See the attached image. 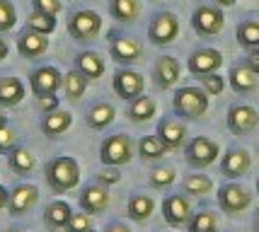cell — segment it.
I'll use <instances>...</instances> for the list:
<instances>
[{
  "label": "cell",
  "instance_id": "obj_1",
  "mask_svg": "<svg viewBox=\"0 0 259 232\" xmlns=\"http://www.w3.org/2000/svg\"><path fill=\"white\" fill-rule=\"evenodd\" d=\"M46 184L54 189L56 194H66L70 189L78 187L80 181V165L75 157L70 155H61V157H54L46 162Z\"/></svg>",
  "mask_w": 259,
  "mask_h": 232
},
{
  "label": "cell",
  "instance_id": "obj_2",
  "mask_svg": "<svg viewBox=\"0 0 259 232\" xmlns=\"http://www.w3.org/2000/svg\"><path fill=\"white\" fill-rule=\"evenodd\" d=\"M172 109L182 119H201L208 111V95L201 87H180L172 97Z\"/></svg>",
  "mask_w": 259,
  "mask_h": 232
},
{
  "label": "cell",
  "instance_id": "obj_3",
  "mask_svg": "<svg viewBox=\"0 0 259 232\" xmlns=\"http://www.w3.org/2000/svg\"><path fill=\"white\" fill-rule=\"evenodd\" d=\"M102 32V17L95 10H75L68 17V34L78 44H92Z\"/></svg>",
  "mask_w": 259,
  "mask_h": 232
},
{
  "label": "cell",
  "instance_id": "obj_4",
  "mask_svg": "<svg viewBox=\"0 0 259 232\" xmlns=\"http://www.w3.org/2000/svg\"><path fill=\"white\" fill-rule=\"evenodd\" d=\"M109 56L114 58V63H119L121 68H131L143 58V44L131 34L112 29L109 32Z\"/></svg>",
  "mask_w": 259,
  "mask_h": 232
},
{
  "label": "cell",
  "instance_id": "obj_5",
  "mask_svg": "<svg viewBox=\"0 0 259 232\" xmlns=\"http://www.w3.org/2000/svg\"><path fill=\"white\" fill-rule=\"evenodd\" d=\"M192 27H194V32L199 34L201 39H208V36L221 34L223 32V27H226V15H223V8H218V5H208V3H201V5L192 12Z\"/></svg>",
  "mask_w": 259,
  "mask_h": 232
},
{
  "label": "cell",
  "instance_id": "obj_6",
  "mask_svg": "<svg viewBox=\"0 0 259 232\" xmlns=\"http://www.w3.org/2000/svg\"><path fill=\"white\" fill-rule=\"evenodd\" d=\"M180 36V20L169 10H160L150 17L148 24V39L153 46H167Z\"/></svg>",
  "mask_w": 259,
  "mask_h": 232
},
{
  "label": "cell",
  "instance_id": "obj_7",
  "mask_svg": "<svg viewBox=\"0 0 259 232\" xmlns=\"http://www.w3.org/2000/svg\"><path fill=\"white\" fill-rule=\"evenodd\" d=\"M131 157H134V141L126 133H116V135H109L102 141L100 160L104 165L121 167L126 162H131Z\"/></svg>",
  "mask_w": 259,
  "mask_h": 232
},
{
  "label": "cell",
  "instance_id": "obj_8",
  "mask_svg": "<svg viewBox=\"0 0 259 232\" xmlns=\"http://www.w3.org/2000/svg\"><path fill=\"white\" fill-rule=\"evenodd\" d=\"M29 87H32V95L36 100L46 97V95H56L58 87H63V73L56 66L34 68L29 73Z\"/></svg>",
  "mask_w": 259,
  "mask_h": 232
},
{
  "label": "cell",
  "instance_id": "obj_9",
  "mask_svg": "<svg viewBox=\"0 0 259 232\" xmlns=\"http://www.w3.org/2000/svg\"><path fill=\"white\" fill-rule=\"evenodd\" d=\"M112 87L116 92V97L124 102H131L136 97H141L143 95V89H146V80L143 75L138 73V70H131V68H121V70H116L112 77Z\"/></svg>",
  "mask_w": 259,
  "mask_h": 232
},
{
  "label": "cell",
  "instance_id": "obj_10",
  "mask_svg": "<svg viewBox=\"0 0 259 232\" xmlns=\"http://www.w3.org/2000/svg\"><path fill=\"white\" fill-rule=\"evenodd\" d=\"M218 153H221V148H218V143L215 141H211V138H206V135H196V138H192L189 143H187V150H184V155H187V162L192 167H208L215 162V157H218Z\"/></svg>",
  "mask_w": 259,
  "mask_h": 232
},
{
  "label": "cell",
  "instance_id": "obj_11",
  "mask_svg": "<svg viewBox=\"0 0 259 232\" xmlns=\"http://www.w3.org/2000/svg\"><path fill=\"white\" fill-rule=\"evenodd\" d=\"M223 66V54L218 49H208V46H201L192 51L189 61H187V68L189 73L196 77H203V75H211V73H218V68Z\"/></svg>",
  "mask_w": 259,
  "mask_h": 232
},
{
  "label": "cell",
  "instance_id": "obj_12",
  "mask_svg": "<svg viewBox=\"0 0 259 232\" xmlns=\"http://www.w3.org/2000/svg\"><path fill=\"white\" fill-rule=\"evenodd\" d=\"M259 126V114L249 104H233L228 109V128L235 135H247Z\"/></svg>",
  "mask_w": 259,
  "mask_h": 232
},
{
  "label": "cell",
  "instance_id": "obj_13",
  "mask_svg": "<svg viewBox=\"0 0 259 232\" xmlns=\"http://www.w3.org/2000/svg\"><path fill=\"white\" fill-rule=\"evenodd\" d=\"M249 203H252V196H249L247 189L240 187V184H223L218 189V206L230 215L242 213L245 208H249Z\"/></svg>",
  "mask_w": 259,
  "mask_h": 232
},
{
  "label": "cell",
  "instance_id": "obj_14",
  "mask_svg": "<svg viewBox=\"0 0 259 232\" xmlns=\"http://www.w3.org/2000/svg\"><path fill=\"white\" fill-rule=\"evenodd\" d=\"M36 201H39V189L34 187V184H17L10 191L8 210H10V215L20 218V215H27L36 206Z\"/></svg>",
  "mask_w": 259,
  "mask_h": 232
},
{
  "label": "cell",
  "instance_id": "obj_15",
  "mask_svg": "<svg viewBox=\"0 0 259 232\" xmlns=\"http://www.w3.org/2000/svg\"><path fill=\"white\" fill-rule=\"evenodd\" d=\"M180 73L182 66L175 56H160L153 66V80H155L158 89H172L175 82L180 80Z\"/></svg>",
  "mask_w": 259,
  "mask_h": 232
},
{
  "label": "cell",
  "instance_id": "obj_16",
  "mask_svg": "<svg viewBox=\"0 0 259 232\" xmlns=\"http://www.w3.org/2000/svg\"><path fill=\"white\" fill-rule=\"evenodd\" d=\"M17 51L27 61H36L49 51V36L24 27V32H20V36H17Z\"/></svg>",
  "mask_w": 259,
  "mask_h": 232
},
{
  "label": "cell",
  "instance_id": "obj_17",
  "mask_svg": "<svg viewBox=\"0 0 259 232\" xmlns=\"http://www.w3.org/2000/svg\"><path fill=\"white\" fill-rule=\"evenodd\" d=\"M78 203L85 213L100 215L109 206V191H107V187H102V184H88V187L80 191Z\"/></svg>",
  "mask_w": 259,
  "mask_h": 232
},
{
  "label": "cell",
  "instance_id": "obj_18",
  "mask_svg": "<svg viewBox=\"0 0 259 232\" xmlns=\"http://www.w3.org/2000/svg\"><path fill=\"white\" fill-rule=\"evenodd\" d=\"M162 215L172 227H182L184 222L192 220V206L182 194H172L162 201Z\"/></svg>",
  "mask_w": 259,
  "mask_h": 232
},
{
  "label": "cell",
  "instance_id": "obj_19",
  "mask_svg": "<svg viewBox=\"0 0 259 232\" xmlns=\"http://www.w3.org/2000/svg\"><path fill=\"white\" fill-rule=\"evenodd\" d=\"M249 165H252V157L245 148H230L221 162V172L226 174L228 179H237L242 174H247Z\"/></svg>",
  "mask_w": 259,
  "mask_h": 232
},
{
  "label": "cell",
  "instance_id": "obj_20",
  "mask_svg": "<svg viewBox=\"0 0 259 232\" xmlns=\"http://www.w3.org/2000/svg\"><path fill=\"white\" fill-rule=\"evenodd\" d=\"M155 135L165 143L167 150H177L187 141V126L182 121H177V119H162L158 123V133Z\"/></svg>",
  "mask_w": 259,
  "mask_h": 232
},
{
  "label": "cell",
  "instance_id": "obj_21",
  "mask_svg": "<svg viewBox=\"0 0 259 232\" xmlns=\"http://www.w3.org/2000/svg\"><path fill=\"white\" fill-rule=\"evenodd\" d=\"M114 119H116V109H114L112 102H95L85 111V121L92 131H104L107 126L114 123Z\"/></svg>",
  "mask_w": 259,
  "mask_h": 232
},
{
  "label": "cell",
  "instance_id": "obj_22",
  "mask_svg": "<svg viewBox=\"0 0 259 232\" xmlns=\"http://www.w3.org/2000/svg\"><path fill=\"white\" fill-rule=\"evenodd\" d=\"M228 82H230V87L235 89V92H240V95H249V92H254V89L259 87V75H254L245 63H237V66L230 68Z\"/></svg>",
  "mask_w": 259,
  "mask_h": 232
},
{
  "label": "cell",
  "instance_id": "obj_23",
  "mask_svg": "<svg viewBox=\"0 0 259 232\" xmlns=\"http://www.w3.org/2000/svg\"><path fill=\"white\" fill-rule=\"evenodd\" d=\"M24 100V82L15 75L0 77V107L12 109Z\"/></svg>",
  "mask_w": 259,
  "mask_h": 232
},
{
  "label": "cell",
  "instance_id": "obj_24",
  "mask_svg": "<svg viewBox=\"0 0 259 232\" xmlns=\"http://www.w3.org/2000/svg\"><path fill=\"white\" fill-rule=\"evenodd\" d=\"M73 218V208H70V203L68 201H51L49 206H46V213H44V225L49 230H66L68 220Z\"/></svg>",
  "mask_w": 259,
  "mask_h": 232
},
{
  "label": "cell",
  "instance_id": "obj_25",
  "mask_svg": "<svg viewBox=\"0 0 259 232\" xmlns=\"http://www.w3.org/2000/svg\"><path fill=\"white\" fill-rule=\"evenodd\" d=\"M70 126H73V114L66 109H56L51 114H44V119H41V133L49 135V138L63 135Z\"/></svg>",
  "mask_w": 259,
  "mask_h": 232
},
{
  "label": "cell",
  "instance_id": "obj_26",
  "mask_svg": "<svg viewBox=\"0 0 259 232\" xmlns=\"http://www.w3.org/2000/svg\"><path fill=\"white\" fill-rule=\"evenodd\" d=\"M75 70H80L88 80H100L107 66H104V58L97 51H80L75 56Z\"/></svg>",
  "mask_w": 259,
  "mask_h": 232
},
{
  "label": "cell",
  "instance_id": "obj_27",
  "mask_svg": "<svg viewBox=\"0 0 259 232\" xmlns=\"http://www.w3.org/2000/svg\"><path fill=\"white\" fill-rule=\"evenodd\" d=\"M155 111H158V102L153 97H148V95H141V97L128 102V111L126 114H128V119L134 123H146L155 116Z\"/></svg>",
  "mask_w": 259,
  "mask_h": 232
},
{
  "label": "cell",
  "instance_id": "obj_28",
  "mask_svg": "<svg viewBox=\"0 0 259 232\" xmlns=\"http://www.w3.org/2000/svg\"><path fill=\"white\" fill-rule=\"evenodd\" d=\"M109 15L121 24L136 22L141 17V0H109Z\"/></svg>",
  "mask_w": 259,
  "mask_h": 232
},
{
  "label": "cell",
  "instance_id": "obj_29",
  "mask_svg": "<svg viewBox=\"0 0 259 232\" xmlns=\"http://www.w3.org/2000/svg\"><path fill=\"white\" fill-rule=\"evenodd\" d=\"M8 165H10V169L15 174H29L34 167H36V157H34L32 150L17 145V148H12L10 153H8Z\"/></svg>",
  "mask_w": 259,
  "mask_h": 232
},
{
  "label": "cell",
  "instance_id": "obj_30",
  "mask_svg": "<svg viewBox=\"0 0 259 232\" xmlns=\"http://www.w3.org/2000/svg\"><path fill=\"white\" fill-rule=\"evenodd\" d=\"M153 210H155V201H153V196H148V194H134L128 199V218L131 220H136V222L148 220L153 215Z\"/></svg>",
  "mask_w": 259,
  "mask_h": 232
},
{
  "label": "cell",
  "instance_id": "obj_31",
  "mask_svg": "<svg viewBox=\"0 0 259 232\" xmlns=\"http://www.w3.org/2000/svg\"><path fill=\"white\" fill-rule=\"evenodd\" d=\"M88 77L82 75L80 70H68L66 75H63V92H66V97L70 102H80L82 100V95H85V89H88Z\"/></svg>",
  "mask_w": 259,
  "mask_h": 232
},
{
  "label": "cell",
  "instance_id": "obj_32",
  "mask_svg": "<svg viewBox=\"0 0 259 232\" xmlns=\"http://www.w3.org/2000/svg\"><path fill=\"white\" fill-rule=\"evenodd\" d=\"M237 44L242 49H259V22L257 20H242L235 29Z\"/></svg>",
  "mask_w": 259,
  "mask_h": 232
},
{
  "label": "cell",
  "instance_id": "obj_33",
  "mask_svg": "<svg viewBox=\"0 0 259 232\" xmlns=\"http://www.w3.org/2000/svg\"><path fill=\"white\" fill-rule=\"evenodd\" d=\"M165 153H167V148H165V143L160 141L158 135H143L138 141V155L143 160H160Z\"/></svg>",
  "mask_w": 259,
  "mask_h": 232
},
{
  "label": "cell",
  "instance_id": "obj_34",
  "mask_svg": "<svg viewBox=\"0 0 259 232\" xmlns=\"http://www.w3.org/2000/svg\"><path fill=\"white\" fill-rule=\"evenodd\" d=\"M27 29L49 36V34L56 29V17H54V15H46V12L32 10L29 15H27Z\"/></svg>",
  "mask_w": 259,
  "mask_h": 232
},
{
  "label": "cell",
  "instance_id": "obj_35",
  "mask_svg": "<svg viewBox=\"0 0 259 232\" xmlns=\"http://www.w3.org/2000/svg\"><path fill=\"white\" fill-rule=\"evenodd\" d=\"M189 232H218V220L211 210H201L192 215L189 220Z\"/></svg>",
  "mask_w": 259,
  "mask_h": 232
},
{
  "label": "cell",
  "instance_id": "obj_36",
  "mask_svg": "<svg viewBox=\"0 0 259 232\" xmlns=\"http://www.w3.org/2000/svg\"><path fill=\"white\" fill-rule=\"evenodd\" d=\"M213 189V181L206 177V174H192V177L184 179V191L192 194V196H203Z\"/></svg>",
  "mask_w": 259,
  "mask_h": 232
},
{
  "label": "cell",
  "instance_id": "obj_37",
  "mask_svg": "<svg viewBox=\"0 0 259 232\" xmlns=\"http://www.w3.org/2000/svg\"><path fill=\"white\" fill-rule=\"evenodd\" d=\"M175 179H177L175 167H155V169L150 172V187L165 189V187H169Z\"/></svg>",
  "mask_w": 259,
  "mask_h": 232
},
{
  "label": "cell",
  "instance_id": "obj_38",
  "mask_svg": "<svg viewBox=\"0 0 259 232\" xmlns=\"http://www.w3.org/2000/svg\"><path fill=\"white\" fill-rule=\"evenodd\" d=\"M17 24V10L10 0H0V34L10 32Z\"/></svg>",
  "mask_w": 259,
  "mask_h": 232
},
{
  "label": "cell",
  "instance_id": "obj_39",
  "mask_svg": "<svg viewBox=\"0 0 259 232\" xmlns=\"http://www.w3.org/2000/svg\"><path fill=\"white\" fill-rule=\"evenodd\" d=\"M201 80V89L208 95V97H218L223 89H226V77L218 75V73H211V75L199 77Z\"/></svg>",
  "mask_w": 259,
  "mask_h": 232
},
{
  "label": "cell",
  "instance_id": "obj_40",
  "mask_svg": "<svg viewBox=\"0 0 259 232\" xmlns=\"http://www.w3.org/2000/svg\"><path fill=\"white\" fill-rule=\"evenodd\" d=\"M92 230V218H90V213H73V218L68 220L66 225V232H88Z\"/></svg>",
  "mask_w": 259,
  "mask_h": 232
},
{
  "label": "cell",
  "instance_id": "obj_41",
  "mask_svg": "<svg viewBox=\"0 0 259 232\" xmlns=\"http://www.w3.org/2000/svg\"><path fill=\"white\" fill-rule=\"evenodd\" d=\"M97 181L102 187H112V184H119L121 181V172L119 167H112V165H104V169L97 172Z\"/></svg>",
  "mask_w": 259,
  "mask_h": 232
},
{
  "label": "cell",
  "instance_id": "obj_42",
  "mask_svg": "<svg viewBox=\"0 0 259 232\" xmlns=\"http://www.w3.org/2000/svg\"><path fill=\"white\" fill-rule=\"evenodd\" d=\"M12 148H17V131L12 126L0 128V153H10Z\"/></svg>",
  "mask_w": 259,
  "mask_h": 232
},
{
  "label": "cell",
  "instance_id": "obj_43",
  "mask_svg": "<svg viewBox=\"0 0 259 232\" xmlns=\"http://www.w3.org/2000/svg\"><path fill=\"white\" fill-rule=\"evenodd\" d=\"M32 10L58 17V12L63 10V5H61V0H32Z\"/></svg>",
  "mask_w": 259,
  "mask_h": 232
},
{
  "label": "cell",
  "instance_id": "obj_44",
  "mask_svg": "<svg viewBox=\"0 0 259 232\" xmlns=\"http://www.w3.org/2000/svg\"><path fill=\"white\" fill-rule=\"evenodd\" d=\"M36 104H39V109L44 111V114H51V111L58 109V97L56 95H46V97H39Z\"/></svg>",
  "mask_w": 259,
  "mask_h": 232
},
{
  "label": "cell",
  "instance_id": "obj_45",
  "mask_svg": "<svg viewBox=\"0 0 259 232\" xmlns=\"http://www.w3.org/2000/svg\"><path fill=\"white\" fill-rule=\"evenodd\" d=\"M245 66H247L254 75H259V49H249L247 56H245Z\"/></svg>",
  "mask_w": 259,
  "mask_h": 232
},
{
  "label": "cell",
  "instance_id": "obj_46",
  "mask_svg": "<svg viewBox=\"0 0 259 232\" xmlns=\"http://www.w3.org/2000/svg\"><path fill=\"white\" fill-rule=\"evenodd\" d=\"M104 232H131L128 230V225H126V222H109V225H107V227H104Z\"/></svg>",
  "mask_w": 259,
  "mask_h": 232
},
{
  "label": "cell",
  "instance_id": "obj_47",
  "mask_svg": "<svg viewBox=\"0 0 259 232\" xmlns=\"http://www.w3.org/2000/svg\"><path fill=\"white\" fill-rule=\"evenodd\" d=\"M8 201H10V191H8L5 187H0V210L8 206Z\"/></svg>",
  "mask_w": 259,
  "mask_h": 232
},
{
  "label": "cell",
  "instance_id": "obj_48",
  "mask_svg": "<svg viewBox=\"0 0 259 232\" xmlns=\"http://www.w3.org/2000/svg\"><path fill=\"white\" fill-rule=\"evenodd\" d=\"M8 54H10V46H8V41H5V39H0V63L8 58Z\"/></svg>",
  "mask_w": 259,
  "mask_h": 232
},
{
  "label": "cell",
  "instance_id": "obj_49",
  "mask_svg": "<svg viewBox=\"0 0 259 232\" xmlns=\"http://www.w3.org/2000/svg\"><path fill=\"white\" fill-rule=\"evenodd\" d=\"M237 0H213V5H218V8H233Z\"/></svg>",
  "mask_w": 259,
  "mask_h": 232
},
{
  "label": "cell",
  "instance_id": "obj_50",
  "mask_svg": "<svg viewBox=\"0 0 259 232\" xmlns=\"http://www.w3.org/2000/svg\"><path fill=\"white\" fill-rule=\"evenodd\" d=\"M3 126H8V116H5V111L0 107V128H3Z\"/></svg>",
  "mask_w": 259,
  "mask_h": 232
},
{
  "label": "cell",
  "instance_id": "obj_51",
  "mask_svg": "<svg viewBox=\"0 0 259 232\" xmlns=\"http://www.w3.org/2000/svg\"><path fill=\"white\" fill-rule=\"evenodd\" d=\"M252 227H254V232H259V213H257V218H254V225H252Z\"/></svg>",
  "mask_w": 259,
  "mask_h": 232
},
{
  "label": "cell",
  "instance_id": "obj_52",
  "mask_svg": "<svg viewBox=\"0 0 259 232\" xmlns=\"http://www.w3.org/2000/svg\"><path fill=\"white\" fill-rule=\"evenodd\" d=\"M10 232H29V230H20V227H15V230H10Z\"/></svg>",
  "mask_w": 259,
  "mask_h": 232
},
{
  "label": "cell",
  "instance_id": "obj_53",
  "mask_svg": "<svg viewBox=\"0 0 259 232\" xmlns=\"http://www.w3.org/2000/svg\"><path fill=\"white\" fill-rule=\"evenodd\" d=\"M257 194H259V179H257Z\"/></svg>",
  "mask_w": 259,
  "mask_h": 232
},
{
  "label": "cell",
  "instance_id": "obj_54",
  "mask_svg": "<svg viewBox=\"0 0 259 232\" xmlns=\"http://www.w3.org/2000/svg\"><path fill=\"white\" fill-rule=\"evenodd\" d=\"M88 232H95V230H88Z\"/></svg>",
  "mask_w": 259,
  "mask_h": 232
}]
</instances>
